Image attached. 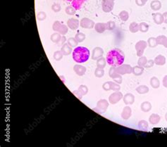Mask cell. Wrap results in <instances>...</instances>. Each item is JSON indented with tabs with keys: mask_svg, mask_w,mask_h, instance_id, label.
<instances>
[{
	"mask_svg": "<svg viewBox=\"0 0 167 147\" xmlns=\"http://www.w3.org/2000/svg\"><path fill=\"white\" fill-rule=\"evenodd\" d=\"M51 9H52V11H54V12L58 13L61 11V7L60 4H57V3H55V4H54L52 6H51Z\"/></svg>",
	"mask_w": 167,
	"mask_h": 147,
	"instance_id": "obj_44",
	"label": "cell"
},
{
	"mask_svg": "<svg viewBox=\"0 0 167 147\" xmlns=\"http://www.w3.org/2000/svg\"><path fill=\"white\" fill-rule=\"evenodd\" d=\"M162 45H163L164 47H165V48H167V38H165L163 42H162Z\"/></svg>",
	"mask_w": 167,
	"mask_h": 147,
	"instance_id": "obj_53",
	"label": "cell"
},
{
	"mask_svg": "<svg viewBox=\"0 0 167 147\" xmlns=\"http://www.w3.org/2000/svg\"><path fill=\"white\" fill-rule=\"evenodd\" d=\"M52 30L55 32H59L62 35H64L69 31V27L64 24H62L61 22L59 21V20H56L53 23Z\"/></svg>",
	"mask_w": 167,
	"mask_h": 147,
	"instance_id": "obj_3",
	"label": "cell"
},
{
	"mask_svg": "<svg viewBox=\"0 0 167 147\" xmlns=\"http://www.w3.org/2000/svg\"><path fill=\"white\" fill-rule=\"evenodd\" d=\"M73 94L76 96L77 98H78V99H81V98H82V96H83V95L81 94V93H80V92L78 91V90H76V91H73Z\"/></svg>",
	"mask_w": 167,
	"mask_h": 147,
	"instance_id": "obj_49",
	"label": "cell"
},
{
	"mask_svg": "<svg viewBox=\"0 0 167 147\" xmlns=\"http://www.w3.org/2000/svg\"><path fill=\"white\" fill-rule=\"evenodd\" d=\"M163 16H164V23H166L167 24V11L163 13Z\"/></svg>",
	"mask_w": 167,
	"mask_h": 147,
	"instance_id": "obj_52",
	"label": "cell"
},
{
	"mask_svg": "<svg viewBox=\"0 0 167 147\" xmlns=\"http://www.w3.org/2000/svg\"><path fill=\"white\" fill-rule=\"evenodd\" d=\"M131 115H132V109L131 107L128 106H125L123 109L121 113V118L123 120H128L131 118Z\"/></svg>",
	"mask_w": 167,
	"mask_h": 147,
	"instance_id": "obj_15",
	"label": "cell"
},
{
	"mask_svg": "<svg viewBox=\"0 0 167 147\" xmlns=\"http://www.w3.org/2000/svg\"><path fill=\"white\" fill-rule=\"evenodd\" d=\"M153 20L154 22L156 25H161L164 23V16L163 14L160 13H153Z\"/></svg>",
	"mask_w": 167,
	"mask_h": 147,
	"instance_id": "obj_17",
	"label": "cell"
},
{
	"mask_svg": "<svg viewBox=\"0 0 167 147\" xmlns=\"http://www.w3.org/2000/svg\"><path fill=\"white\" fill-rule=\"evenodd\" d=\"M109 75L111 78H112L114 82L118 83V84H121L123 82L122 75L116 72V67H112L109 71Z\"/></svg>",
	"mask_w": 167,
	"mask_h": 147,
	"instance_id": "obj_5",
	"label": "cell"
},
{
	"mask_svg": "<svg viewBox=\"0 0 167 147\" xmlns=\"http://www.w3.org/2000/svg\"><path fill=\"white\" fill-rule=\"evenodd\" d=\"M116 28V23L113 20H109L106 23V30H114Z\"/></svg>",
	"mask_w": 167,
	"mask_h": 147,
	"instance_id": "obj_40",
	"label": "cell"
},
{
	"mask_svg": "<svg viewBox=\"0 0 167 147\" xmlns=\"http://www.w3.org/2000/svg\"><path fill=\"white\" fill-rule=\"evenodd\" d=\"M162 84H163L164 87L167 88V75L164 77L163 80H162Z\"/></svg>",
	"mask_w": 167,
	"mask_h": 147,
	"instance_id": "obj_51",
	"label": "cell"
},
{
	"mask_svg": "<svg viewBox=\"0 0 167 147\" xmlns=\"http://www.w3.org/2000/svg\"><path fill=\"white\" fill-rule=\"evenodd\" d=\"M67 1L71 3L72 7H74L76 10H79L86 0H67Z\"/></svg>",
	"mask_w": 167,
	"mask_h": 147,
	"instance_id": "obj_16",
	"label": "cell"
},
{
	"mask_svg": "<svg viewBox=\"0 0 167 147\" xmlns=\"http://www.w3.org/2000/svg\"><path fill=\"white\" fill-rule=\"evenodd\" d=\"M166 37L165 36V35H159V36H158L157 38H156V42H157V44L159 45V44H162V42H163V41L164 40L165 38H166Z\"/></svg>",
	"mask_w": 167,
	"mask_h": 147,
	"instance_id": "obj_46",
	"label": "cell"
},
{
	"mask_svg": "<svg viewBox=\"0 0 167 147\" xmlns=\"http://www.w3.org/2000/svg\"><path fill=\"white\" fill-rule=\"evenodd\" d=\"M75 38H76L78 43L83 42L85 40V35L83 32H78L75 36Z\"/></svg>",
	"mask_w": 167,
	"mask_h": 147,
	"instance_id": "obj_38",
	"label": "cell"
},
{
	"mask_svg": "<svg viewBox=\"0 0 167 147\" xmlns=\"http://www.w3.org/2000/svg\"><path fill=\"white\" fill-rule=\"evenodd\" d=\"M73 71H74V72L78 75L83 76V75H84L85 74L87 69L85 66H82V65L76 64L73 66Z\"/></svg>",
	"mask_w": 167,
	"mask_h": 147,
	"instance_id": "obj_14",
	"label": "cell"
},
{
	"mask_svg": "<svg viewBox=\"0 0 167 147\" xmlns=\"http://www.w3.org/2000/svg\"><path fill=\"white\" fill-rule=\"evenodd\" d=\"M113 1H115V0H113Z\"/></svg>",
	"mask_w": 167,
	"mask_h": 147,
	"instance_id": "obj_55",
	"label": "cell"
},
{
	"mask_svg": "<svg viewBox=\"0 0 167 147\" xmlns=\"http://www.w3.org/2000/svg\"><path fill=\"white\" fill-rule=\"evenodd\" d=\"M147 0H135V4H137L138 7H143L146 4Z\"/></svg>",
	"mask_w": 167,
	"mask_h": 147,
	"instance_id": "obj_47",
	"label": "cell"
},
{
	"mask_svg": "<svg viewBox=\"0 0 167 147\" xmlns=\"http://www.w3.org/2000/svg\"><path fill=\"white\" fill-rule=\"evenodd\" d=\"M61 37L62 36L61 34L57 32H54V33H53L52 35H51V37H50V40H51V41L52 42L55 43V44H58L61 39Z\"/></svg>",
	"mask_w": 167,
	"mask_h": 147,
	"instance_id": "obj_25",
	"label": "cell"
},
{
	"mask_svg": "<svg viewBox=\"0 0 167 147\" xmlns=\"http://www.w3.org/2000/svg\"><path fill=\"white\" fill-rule=\"evenodd\" d=\"M148 123H147L146 120H142L140 121H139L138 123V127L139 129H140L141 130H143V131H146L148 129Z\"/></svg>",
	"mask_w": 167,
	"mask_h": 147,
	"instance_id": "obj_29",
	"label": "cell"
},
{
	"mask_svg": "<svg viewBox=\"0 0 167 147\" xmlns=\"http://www.w3.org/2000/svg\"><path fill=\"white\" fill-rule=\"evenodd\" d=\"M147 45L151 48H154L158 45L157 42H156V40L155 38H150L147 40Z\"/></svg>",
	"mask_w": 167,
	"mask_h": 147,
	"instance_id": "obj_33",
	"label": "cell"
},
{
	"mask_svg": "<svg viewBox=\"0 0 167 147\" xmlns=\"http://www.w3.org/2000/svg\"><path fill=\"white\" fill-rule=\"evenodd\" d=\"M116 72L121 75H125V74H131L133 72V68L131 65L128 64H122L116 67Z\"/></svg>",
	"mask_w": 167,
	"mask_h": 147,
	"instance_id": "obj_7",
	"label": "cell"
},
{
	"mask_svg": "<svg viewBox=\"0 0 167 147\" xmlns=\"http://www.w3.org/2000/svg\"><path fill=\"white\" fill-rule=\"evenodd\" d=\"M119 18L122 21H127L129 18V13L126 11H122L119 13Z\"/></svg>",
	"mask_w": 167,
	"mask_h": 147,
	"instance_id": "obj_34",
	"label": "cell"
},
{
	"mask_svg": "<svg viewBox=\"0 0 167 147\" xmlns=\"http://www.w3.org/2000/svg\"><path fill=\"white\" fill-rule=\"evenodd\" d=\"M165 119H166V120L167 121V113H166V115H165Z\"/></svg>",
	"mask_w": 167,
	"mask_h": 147,
	"instance_id": "obj_54",
	"label": "cell"
},
{
	"mask_svg": "<svg viewBox=\"0 0 167 147\" xmlns=\"http://www.w3.org/2000/svg\"><path fill=\"white\" fill-rule=\"evenodd\" d=\"M147 57H146V56H142L139 58L138 61H137V64H138V66H140L145 67V66L146 63H147Z\"/></svg>",
	"mask_w": 167,
	"mask_h": 147,
	"instance_id": "obj_36",
	"label": "cell"
},
{
	"mask_svg": "<svg viewBox=\"0 0 167 147\" xmlns=\"http://www.w3.org/2000/svg\"><path fill=\"white\" fill-rule=\"evenodd\" d=\"M143 72H144V67H142L140 66H135L133 68V75H136V76H140V75H143Z\"/></svg>",
	"mask_w": 167,
	"mask_h": 147,
	"instance_id": "obj_24",
	"label": "cell"
},
{
	"mask_svg": "<svg viewBox=\"0 0 167 147\" xmlns=\"http://www.w3.org/2000/svg\"><path fill=\"white\" fill-rule=\"evenodd\" d=\"M63 54L62 53L61 51H57L54 53V55H53V57L55 59L56 61H60L61 60L62 58H63Z\"/></svg>",
	"mask_w": 167,
	"mask_h": 147,
	"instance_id": "obj_42",
	"label": "cell"
},
{
	"mask_svg": "<svg viewBox=\"0 0 167 147\" xmlns=\"http://www.w3.org/2000/svg\"><path fill=\"white\" fill-rule=\"evenodd\" d=\"M72 56L76 63H82L88 61L90 56V52L87 47H77L72 52Z\"/></svg>",
	"mask_w": 167,
	"mask_h": 147,
	"instance_id": "obj_2",
	"label": "cell"
},
{
	"mask_svg": "<svg viewBox=\"0 0 167 147\" xmlns=\"http://www.w3.org/2000/svg\"><path fill=\"white\" fill-rule=\"evenodd\" d=\"M123 97V95L121 92H114L109 96V102L111 104H116L121 100Z\"/></svg>",
	"mask_w": 167,
	"mask_h": 147,
	"instance_id": "obj_8",
	"label": "cell"
},
{
	"mask_svg": "<svg viewBox=\"0 0 167 147\" xmlns=\"http://www.w3.org/2000/svg\"><path fill=\"white\" fill-rule=\"evenodd\" d=\"M147 1H148V0H147Z\"/></svg>",
	"mask_w": 167,
	"mask_h": 147,
	"instance_id": "obj_56",
	"label": "cell"
},
{
	"mask_svg": "<svg viewBox=\"0 0 167 147\" xmlns=\"http://www.w3.org/2000/svg\"><path fill=\"white\" fill-rule=\"evenodd\" d=\"M150 85L153 87L154 89H157L159 88V86H160V81L156 77H152L150 79Z\"/></svg>",
	"mask_w": 167,
	"mask_h": 147,
	"instance_id": "obj_26",
	"label": "cell"
},
{
	"mask_svg": "<svg viewBox=\"0 0 167 147\" xmlns=\"http://www.w3.org/2000/svg\"><path fill=\"white\" fill-rule=\"evenodd\" d=\"M161 120V117L159 116L158 114L153 113L149 118V122L150 123V124L152 125H156L159 123Z\"/></svg>",
	"mask_w": 167,
	"mask_h": 147,
	"instance_id": "obj_22",
	"label": "cell"
},
{
	"mask_svg": "<svg viewBox=\"0 0 167 147\" xmlns=\"http://www.w3.org/2000/svg\"><path fill=\"white\" fill-rule=\"evenodd\" d=\"M106 63L112 67H118L123 64L125 60V55L120 49L115 48L110 50L106 54Z\"/></svg>",
	"mask_w": 167,
	"mask_h": 147,
	"instance_id": "obj_1",
	"label": "cell"
},
{
	"mask_svg": "<svg viewBox=\"0 0 167 147\" xmlns=\"http://www.w3.org/2000/svg\"><path fill=\"white\" fill-rule=\"evenodd\" d=\"M154 61L155 64L157 65V66H164L166 62V59L165 56L161 54L156 56Z\"/></svg>",
	"mask_w": 167,
	"mask_h": 147,
	"instance_id": "obj_18",
	"label": "cell"
},
{
	"mask_svg": "<svg viewBox=\"0 0 167 147\" xmlns=\"http://www.w3.org/2000/svg\"><path fill=\"white\" fill-rule=\"evenodd\" d=\"M154 61L152 60V59H150V60L147 61V63H146L145 66V68H152V67H153L154 65Z\"/></svg>",
	"mask_w": 167,
	"mask_h": 147,
	"instance_id": "obj_48",
	"label": "cell"
},
{
	"mask_svg": "<svg viewBox=\"0 0 167 147\" xmlns=\"http://www.w3.org/2000/svg\"><path fill=\"white\" fill-rule=\"evenodd\" d=\"M149 87L146 85H140L136 88V92L140 94H145L149 92Z\"/></svg>",
	"mask_w": 167,
	"mask_h": 147,
	"instance_id": "obj_27",
	"label": "cell"
},
{
	"mask_svg": "<svg viewBox=\"0 0 167 147\" xmlns=\"http://www.w3.org/2000/svg\"><path fill=\"white\" fill-rule=\"evenodd\" d=\"M102 88L105 91H109V90H111V81H108L104 82L102 85Z\"/></svg>",
	"mask_w": 167,
	"mask_h": 147,
	"instance_id": "obj_45",
	"label": "cell"
},
{
	"mask_svg": "<svg viewBox=\"0 0 167 147\" xmlns=\"http://www.w3.org/2000/svg\"><path fill=\"white\" fill-rule=\"evenodd\" d=\"M123 100L125 104L131 105L135 102V96L131 93H127L123 97Z\"/></svg>",
	"mask_w": 167,
	"mask_h": 147,
	"instance_id": "obj_12",
	"label": "cell"
},
{
	"mask_svg": "<svg viewBox=\"0 0 167 147\" xmlns=\"http://www.w3.org/2000/svg\"><path fill=\"white\" fill-rule=\"evenodd\" d=\"M94 30L98 33H103L106 30V23H97L94 25Z\"/></svg>",
	"mask_w": 167,
	"mask_h": 147,
	"instance_id": "obj_19",
	"label": "cell"
},
{
	"mask_svg": "<svg viewBox=\"0 0 167 147\" xmlns=\"http://www.w3.org/2000/svg\"><path fill=\"white\" fill-rule=\"evenodd\" d=\"M61 51L63 54V56H68V55H70L73 51H72L71 47H70L68 44H64L62 45Z\"/></svg>",
	"mask_w": 167,
	"mask_h": 147,
	"instance_id": "obj_21",
	"label": "cell"
},
{
	"mask_svg": "<svg viewBox=\"0 0 167 147\" xmlns=\"http://www.w3.org/2000/svg\"><path fill=\"white\" fill-rule=\"evenodd\" d=\"M47 18V14L44 11H40L39 13L37 15V18L40 21H42V20H45Z\"/></svg>",
	"mask_w": 167,
	"mask_h": 147,
	"instance_id": "obj_43",
	"label": "cell"
},
{
	"mask_svg": "<svg viewBox=\"0 0 167 147\" xmlns=\"http://www.w3.org/2000/svg\"><path fill=\"white\" fill-rule=\"evenodd\" d=\"M152 104L149 102H144L140 105V108L142 111L145 113H147L152 110Z\"/></svg>",
	"mask_w": 167,
	"mask_h": 147,
	"instance_id": "obj_23",
	"label": "cell"
},
{
	"mask_svg": "<svg viewBox=\"0 0 167 147\" xmlns=\"http://www.w3.org/2000/svg\"><path fill=\"white\" fill-rule=\"evenodd\" d=\"M67 44L71 47H76L78 46V41L75 38H70L67 40Z\"/></svg>",
	"mask_w": 167,
	"mask_h": 147,
	"instance_id": "obj_37",
	"label": "cell"
},
{
	"mask_svg": "<svg viewBox=\"0 0 167 147\" xmlns=\"http://www.w3.org/2000/svg\"><path fill=\"white\" fill-rule=\"evenodd\" d=\"M109 102L106 99H100L97 103V106L95 108H94V111H96L97 113L102 114L107 110L109 107Z\"/></svg>",
	"mask_w": 167,
	"mask_h": 147,
	"instance_id": "obj_4",
	"label": "cell"
},
{
	"mask_svg": "<svg viewBox=\"0 0 167 147\" xmlns=\"http://www.w3.org/2000/svg\"><path fill=\"white\" fill-rule=\"evenodd\" d=\"M66 37H65L64 35H63V36L61 37V40H60V42L57 44H58L59 46L63 45V44H65V42H66Z\"/></svg>",
	"mask_w": 167,
	"mask_h": 147,
	"instance_id": "obj_50",
	"label": "cell"
},
{
	"mask_svg": "<svg viewBox=\"0 0 167 147\" xmlns=\"http://www.w3.org/2000/svg\"><path fill=\"white\" fill-rule=\"evenodd\" d=\"M104 68H97L94 71V75H95L97 78H102L103 76L104 75Z\"/></svg>",
	"mask_w": 167,
	"mask_h": 147,
	"instance_id": "obj_32",
	"label": "cell"
},
{
	"mask_svg": "<svg viewBox=\"0 0 167 147\" xmlns=\"http://www.w3.org/2000/svg\"><path fill=\"white\" fill-rule=\"evenodd\" d=\"M120 90L121 86L119 85V84L115 82L111 81V90H113L114 92H118L120 91Z\"/></svg>",
	"mask_w": 167,
	"mask_h": 147,
	"instance_id": "obj_41",
	"label": "cell"
},
{
	"mask_svg": "<svg viewBox=\"0 0 167 147\" xmlns=\"http://www.w3.org/2000/svg\"><path fill=\"white\" fill-rule=\"evenodd\" d=\"M150 7L153 11H157L161 9L162 8V3L159 0H153L151 3H150Z\"/></svg>",
	"mask_w": 167,
	"mask_h": 147,
	"instance_id": "obj_20",
	"label": "cell"
},
{
	"mask_svg": "<svg viewBox=\"0 0 167 147\" xmlns=\"http://www.w3.org/2000/svg\"><path fill=\"white\" fill-rule=\"evenodd\" d=\"M80 26V21L78 19L75 18H70L67 21V26L69 27V28L75 30L78 28V27Z\"/></svg>",
	"mask_w": 167,
	"mask_h": 147,
	"instance_id": "obj_13",
	"label": "cell"
},
{
	"mask_svg": "<svg viewBox=\"0 0 167 147\" xmlns=\"http://www.w3.org/2000/svg\"><path fill=\"white\" fill-rule=\"evenodd\" d=\"M149 28H150L149 25L147 23H144V22L139 24V30L142 32H147L149 30Z\"/></svg>",
	"mask_w": 167,
	"mask_h": 147,
	"instance_id": "obj_31",
	"label": "cell"
},
{
	"mask_svg": "<svg viewBox=\"0 0 167 147\" xmlns=\"http://www.w3.org/2000/svg\"><path fill=\"white\" fill-rule=\"evenodd\" d=\"M114 7V1L113 0H103L102 2V7L104 12L109 13L113 10Z\"/></svg>",
	"mask_w": 167,
	"mask_h": 147,
	"instance_id": "obj_9",
	"label": "cell"
},
{
	"mask_svg": "<svg viewBox=\"0 0 167 147\" xmlns=\"http://www.w3.org/2000/svg\"><path fill=\"white\" fill-rule=\"evenodd\" d=\"M78 91L80 92V93L84 96V95H86L88 92V88L86 85H84V84H81L79 87H78Z\"/></svg>",
	"mask_w": 167,
	"mask_h": 147,
	"instance_id": "obj_39",
	"label": "cell"
},
{
	"mask_svg": "<svg viewBox=\"0 0 167 147\" xmlns=\"http://www.w3.org/2000/svg\"><path fill=\"white\" fill-rule=\"evenodd\" d=\"M104 54V50L100 47H97L94 49H93L92 52L91 58L92 60H96L101 58Z\"/></svg>",
	"mask_w": 167,
	"mask_h": 147,
	"instance_id": "obj_11",
	"label": "cell"
},
{
	"mask_svg": "<svg viewBox=\"0 0 167 147\" xmlns=\"http://www.w3.org/2000/svg\"><path fill=\"white\" fill-rule=\"evenodd\" d=\"M129 30L132 33H136L139 31V24L135 22H133L129 26Z\"/></svg>",
	"mask_w": 167,
	"mask_h": 147,
	"instance_id": "obj_30",
	"label": "cell"
},
{
	"mask_svg": "<svg viewBox=\"0 0 167 147\" xmlns=\"http://www.w3.org/2000/svg\"><path fill=\"white\" fill-rule=\"evenodd\" d=\"M106 60L105 59V58L102 56L101 58L98 59L97 60V68H105L106 65Z\"/></svg>",
	"mask_w": 167,
	"mask_h": 147,
	"instance_id": "obj_28",
	"label": "cell"
},
{
	"mask_svg": "<svg viewBox=\"0 0 167 147\" xmlns=\"http://www.w3.org/2000/svg\"><path fill=\"white\" fill-rule=\"evenodd\" d=\"M94 22L88 18H83L80 21V26L85 29H92L94 27Z\"/></svg>",
	"mask_w": 167,
	"mask_h": 147,
	"instance_id": "obj_10",
	"label": "cell"
},
{
	"mask_svg": "<svg viewBox=\"0 0 167 147\" xmlns=\"http://www.w3.org/2000/svg\"><path fill=\"white\" fill-rule=\"evenodd\" d=\"M65 11L67 13L68 15H70V16H73V15L76 14V9L72 6H68L65 9Z\"/></svg>",
	"mask_w": 167,
	"mask_h": 147,
	"instance_id": "obj_35",
	"label": "cell"
},
{
	"mask_svg": "<svg viewBox=\"0 0 167 147\" xmlns=\"http://www.w3.org/2000/svg\"><path fill=\"white\" fill-rule=\"evenodd\" d=\"M147 42L144 41V40H140L135 44V50H136L137 56L140 57L144 53L145 49L147 48Z\"/></svg>",
	"mask_w": 167,
	"mask_h": 147,
	"instance_id": "obj_6",
	"label": "cell"
}]
</instances>
